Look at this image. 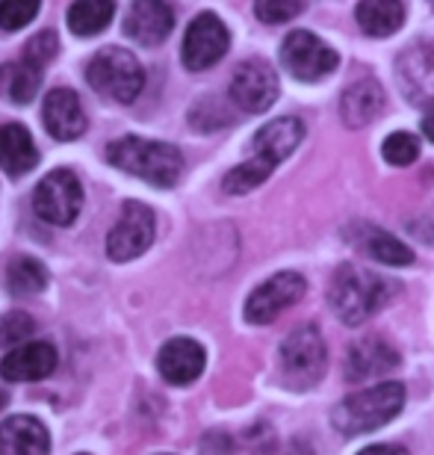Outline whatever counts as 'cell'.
I'll return each instance as SVG.
<instances>
[{
	"mask_svg": "<svg viewBox=\"0 0 434 455\" xmlns=\"http://www.w3.org/2000/svg\"><path fill=\"white\" fill-rule=\"evenodd\" d=\"M396 367H399V352H396L391 343H384L382 338H367L349 349L346 379L358 385V381L378 379Z\"/></svg>",
	"mask_w": 434,
	"mask_h": 455,
	"instance_id": "16",
	"label": "cell"
},
{
	"mask_svg": "<svg viewBox=\"0 0 434 455\" xmlns=\"http://www.w3.org/2000/svg\"><path fill=\"white\" fill-rule=\"evenodd\" d=\"M231 98L246 113H266L278 101V75L264 60H249L233 71Z\"/></svg>",
	"mask_w": 434,
	"mask_h": 455,
	"instance_id": "11",
	"label": "cell"
},
{
	"mask_svg": "<svg viewBox=\"0 0 434 455\" xmlns=\"http://www.w3.org/2000/svg\"><path fill=\"white\" fill-rule=\"evenodd\" d=\"M275 455H313V452H311V450H307V447H304V443H298V441H296V443H289V447H284V450H278Z\"/></svg>",
	"mask_w": 434,
	"mask_h": 455,
	"instance_id": "35",
	"label": "cell"
},
{
	"mask_svg": "<svg viewBox=\"0 0 434 455\" xmlns=\"http://www.w3.org/2000/svg\"><path fill=\"white\" fill-rule=\"evenodd\" d=\"M57 51H59V42H57V33H51V30H44L39 36H33L30 42H27V51H24V60L27 62H33V66H44L48 60L57 57Z\"/></svg>",
	"mask_w": 434,
	"mask_h": 455,
	"instance_id": "31",
	"label": "cell"
},
{
	"mask_svg": "<svg viewBox=\"0 0 434 455\" xmlns=\"http://www.w3.org/2000/svg\"><path fill=\"white\" fill-rule=\"evenodd\" d=\"M39 163V151L30 131L24 124H4L0 127V169L6 175H27Z\"/></svg>",
	"mask_w": 434,
	"mask_h": 455,
	"instance_id": "19",
	"label": "cell"
},
{
	"mask_svg": "<svg viewBox=\"0 0 434 455\" xmlns=\"http://www.w3.org/2000/svg\"><path fill=\"white\" fill-rule=\"evenodd\" d=\"M302 0H255V12L264 24H284L302 15Z\"/></svg>",
	"mask_w": 434,
	"mask_h": 455,
	"instance_id": "30",
	"label": "cell"
},
{
	"mask_svg": "<svg viewBox=\"0 0 434 455\" xmlns=\"http://www.w3.org/2000/svg\"><path fill=\"white\" fill-rule=\"evenodd\" d=\"M325 367H328V349H325L320 329L302 325V329H296L284 340L281 370L289 387H296V390L313 387L316 381L325 376Z\"/></svg>",
	"mask_w": 434,
	"mask_h": 455,
	"instance_id": "5",
	"label": "cell"
},
{
	"mask_svg": "<svg viewBox=\"0 0 434 455\" xmlns=\"http://www.w3.org/2000/svg\"><path fill=\"white\" fill-rule=\"evenodd\" d=\"M391 290H393L391 281L349 263V267H340V272L334 275L328 299H331L334 314L355 329V325L367 323L369 316H375L382 311L387 305V299H391Z\"/></svg>",
	"mask_w": 434,
	"mask_h": 455,
	"instance_id": "3",
	"label": "cell"
},
{
	"mask_svg": "<svg viewBox=\"0 0 434 455\" xmlns=\"http://www.w3.org/2000/svg\"><path fill=\"white\" fill-rule=\"evenodd\" d=\"M44 284H48V269H44L36 258H15L9 263L6 287L12 296H18V299L36 296V293H42Z\"/></svg>",
	"mask_w": 434,
	"mask_h": 455,
	"instance_id": "25",
	"label": "cell"
},
{
	"mask_svg": "<svg viewBox=\"0 0 434 455\" xmlns=\"http://www.w3.org/2000/svg\"><path fill=\"white\" fill-rule=\"evenodd\" d=\"M175 27V12L166 0H133L130 12L124 18V33L145 48L162 44Z\"/></svg>",
	"mask_w": 434,
	"mask_h": 455,
	"instance_id": "15",
	"label": "cell"
},
{
	"mask_svg": "<svg viewBox=\"0 0 434 455\" xmlns=\"http://www.w3.org/2000/svg\"><path fill=\"white\" fill-rule=\"evenodd\" d=\"M358 245L373 260L384 263V267H408V263H414V251L408 249V245H405L402 240H396L393 234L375 228V225H360Z\"/></svg>",
	"mask_w": 434,
	"mask_h": 455,
	"instance_id": "21",
	"label": "cell"
},
{
	"mask_svg": "<svg viewBox=\"0 0 434 455\" xmlns=\"http://www.w3.org/2000/svg\"><path fill=\"white\" fill-rule=\"evenodd\" d=\"M80 455H83V452H80Z\"/></svg>",
	"mask_w": 434,
	"mask_h": 455,
	"instance_id": "37",
	"label": "cell"
},
{
	"mask_svg": "<svg viewBox=\"0 0 434 455\" xmlns=\"http://www.w3.org/2000/svg\"><path fill=\"white\" fill-rule=\"evenodd\" d=\"M358 455H408V450H402V447H391V443H375V447L360 450Z\"/></svg>",
	"mask_w": 434,
	"mask_h": 455,
	"instance_id": "33",
	"label": "cell"
},
{
	"mask_svg": "<svg viewBox=\"0 0 434 455\" xmlns=\"http://www.w3.org/2000/svg\"><path fill=\"white\" fill-rule=\"evenodd\" d=\"M4 405H6V396H4V394H0V408H4Z\"/></svg>",
	"mask_w": 434,
	"mask_h": 455,
	"instance_id": "36",
	"label": "cell"
},
{
	"mask_svg": "<svg viewBox=\"0 0 434 455\" xmlns=\"http://www.w3.org/2000/svg\"><path fill=\"white\" fill-rule=\"evenodd\" d=\"M154 243V211L142 202H124L119 222L107 234V254L110 260H133L148 251Z\"/></svg>",
	"mask_w": 434,
	"mask_h": 455,
	"instance_id": "9",
	"label": "cell"
},
{
	"mask_svg": "<svg viewBox=\"0 0 434 455\" xmlns=\"http://www.w3.org/2000/svg\"><path fill=\"white\" fill-rule=\"evenodd\" d=\"M405 405V387L399 381H382L367 390L346 396L343 403L334 408V429L346 438L355 435H367L382 429L402 411Z\"/></svg>",
	"mask_w": 434,
	"mask_h": 455,
	"instance_id": "2",
	"label": "cell"
},
{
	"mask_svg": "<svg viewBox=\"0 0 434 455\" xmlns=\"http://www.w3.org/2000/svg\"><path fill=\"white\" fill-rule=\"evenodd\" d=\"M42 118H44L48 133L59 142H75L86 133L83 104H80L77 92H71V89H51V92L44 95Z\"/></svg>",
	"mask_w": 434,
	"mask_h": 455,
	"instance_id": "14",
	"label": "cell"
},
{
	"mask_svg": "<svg viewBox=\"0 0 434 455\" xmlns=\"http://www.w3.org/2000/svg\"><path fill=\"white\" fill-rule=\"evenodd\" d=\"M233 450V443L228 435H222V432H213V435H207L204 443H201V452L204 455H231Z\"/></svg>",
	"mask_w": 434,
	"mask_h": 455,
	"instance_id": "32",
	"label": "cell"
},
{
	"mask_svg": "<svg viewBox=\"0 0 434 455\" xmlns=\"http://www.w3.org/2000/svg\"><path fill=\"white\" fill-rule=\"evenodd\" d=\"M382 154L391 166H411L414 160L420 157V140L414 133H405V131H396L384 140L382 145Z\"/></svg>",
	"mask_w": 434,
	"mask_h": 455,
	"instance_id": "27",
	"label": "cell"
},
{
	"mask_svg": "<svg viewBox=\"0 0 434 455\" xmlns=\"http://www.w3.org/2000/svg\"><path fill=\"white\" fill-rule=\"evenodd\" d=\"M0 455H51V435L30 414L0 423Z\"/></svg>",
	"mask_w": 434,
	"mask_h": 455,
	"instance_id": "17",
	"label": "cell"
},
{
	"mask_svg": "<svg viewBox=\"0 0 434 455\" xmlns=\"http://www.w3.org/2000/svg\"><path fill=\"white\" fill-rule=\"evenodd\" d=\"M228 48H231V33L222 18L213 12H201L186 27L180 57H184V66L189 71H204L216 66L228 53Z\"/></svg>",
	"mask_w": 434,
	"mask_h": 455,
	"instance_id": "8",
	"label": "cell"
},
{
	"mask_svg": "<svg viewBox=\"0 0 434 455\" xmlns=\"http://www.w3.org/2000/svg\"><path fill=\"white\" fill-rule=\"evenodd\" d=\"M302 136H304V124L296 116H281L275 122H269L266 127H260L255 142H251V151H255V157L278 166V163H284L298 148Z\"/></svg>",
	"mask_w": 434,
	"mask_h": 455,
	"instance_id": "18",
	"label": "cell"
},
{
	"mask_svg": "<svg viewBox=\"0 0 434 455\" xmlns=\"http://www.w3.org/2000/svg\"><path fill=\"white\" fill-rule=\"evenodd\" d=\"M207 352L204 346L193 338H171L162 343L157 355V370L169 385H193V381L204 372Z\"/></svg>",
	"mask_w": 434,
	"mask_h": 455,
	"instance_id": "12",
	"label": "cell"
},
{
	"mask_svg": "<svg viewBox=\"0 0 434 455\" xmlns=\"http://www.w3.org/2000/svg\"><path fill=\"white\" fill-rule=\"evenodd\" d=\"M36 329L33 316L24 311H9L4 320H0V346H21L30 340V334Z\"/></svg>",
	"mask_w": 434,
	"mask_h": 455,
	"instance_id": "29",
	"label": "cell"
},
{
	"mask_svg": "<svg viewBox=\"0 0 434 455\" xmlns=\"http://www.w3.org/2000/svg\"><path fill=\"white\" fill-rule=\"evenodd\" d=\"M42 0H0V30H24L39 12Z\"/></svg>",
	"mask_w": 434,
	"mask_h": 455,
	"instance_id": "28",
	"label": "cell"
},
{
	"mask_svg": "<svg viewBox=\"0 0 434 455\" xmlns=\"http://www.w3.org/2000/svg\"><path fill=\"white\" fill-rule=\"evenodd\" d=\"M422 133H426L429 142H434V104L429 107V113L422 116Z\"/></svg>",
	"mask_w": 434,
	"mask_h": 455,
	"instance_id": "34",
	"label": "cell"
},
{
	"mask_svg": "<svg viewBox=\"0 0 434 455\" xmlns=\"http://www.w3.org/2000/svg\"><path fill=\"white\" fill-rule=\"evenodd\" d=\"M382 107H384L382 86H378V80L367 77V80L351 84L346 92H343L340 110H343V122H346L349 127H364L382 113Z\"/></svg>",
	"mask_w": 434,
	"mask_h": 455,
	"instance_id": "20",
	"label": "cell"
},
{
	"mask_svg": "<svg viewBox=\"0 0 434 455\" xmlns=\"http://www.w3.org/2000/svg\"><path fill=\"white\" fill-rule=\"evenodd\" d=\"M107 160L115 169L137 175L142 180H148L151 187H162V189L175 187L180 175H184V154L175 145L142 140V136H122V140L110 142Z\"/></svg>",
	"mask_w": 434,
	"mask_h": 455,
	"instance_id": "1",
	"label": "cell"
},
{
	"mask_svg": "<svg viewBox=\"0 0 434 455\" xmlns=\"http://www.w3.org/2000/svg\"><path fill=\"white\" fill-rule=\"evenodd\" d=\"M358 24L367 36L384 39V36H393L405 24V6L399 0H360Z\"/></svg>",
	"mask_w": 434,
	"mask_h": 455,
	"instance_id": "22",
	"label": "cell"
},
{
	"mask_svg": "<svg viewBox=\"0 0 434 455\" xmlns=\"http://www.w3.org/2000/svg\"><path fill=\"white\" fill-rule=\"evenodd\" d=\"M42 86V68L33 62H9L0 66V92L15 104H30Z\"/></svg>",
	"mask_w": 434,
	"mask_h": 455,
	"instance_id": "23",
	"label": "cell"
},
{
	"mask_svg": "<svg viewBox=\"0 0 434 455\" xmlns=\"http://www.w3.org/2000/svg\"><path fill=\"white\" fill-rule=\"evenodd\" d=\"M115 0H75L68 9V30L75 36H95L113 21Z\"/></svg>",
	"mask_w": 434,
	"mask_h": 455,
	"instance_id": "24",
	"label": "cell"
},
{
	"mask_svg": "<svg viewBox=\"0 0 434 455\" xmlns=\"http://www.w3.org/2000/svg\"><path fill=\"white\" fill-rule=\"evenodd\" d=\"M57 370V349L48 340H27L6 352L0 361V376L6 381H39Z\"/></svg>",
	"mask_w": 434,
	"mask_h": 455,
	"instance_id": "13",
	"label": "cell"
},
{
	"mask_svg": "<svg viewBox=\"0 0 434 455\" xmlns=\"http://www.w3.org/2000/svg\"><path fill=\"white\" fill-rule=\"evenodd\" d=\"M275 166L272 163H266V160H260V157H251L246 160L242 166L237 169H231L228 175H225V193H231V196H246L251 193V189H257L264 180L272 175Z\"/></svg>",
	"mask_w": 434,
	"mask_h": 455,
	"instance_id": "26",
	"label": "cell"
},
{
	"mask_svg": "<svg viewBox=\"0 0 434 455\" xmlns=\"http://www.w3.org/2000/svg\"><path fill=\"white\" fill-rule=\"evenodd\" d=\"M304 278L298 272H278L269 281H264L246 302V320L255 325H266L278 320L287 307H293L304 296Z\"/></svg>",
	"mask_w": 434,
	"mask_h": 455,
	"instance_id": "10",
	"label": "cell"
},
{
	"mask_svg": "<svg viewBox=\"0 0 434 455\" xmlns=\"http://www.w3.org/2000/svg\"><path fill=\"white\" fill-rule=\"evenodd\" d=\"M281 62L296 80L313 84V80H322L325 75H331L340 60H337V51H334L331 44H325L320 36H313L307 30H296V33H289L281 44Z\"/></svg>",
	"mask_w": 434,
	"mask_h": 455,
	"instance_id": "7",
	"label": "cell"
},
{
	"mask_svg": "<svg viewBox=\"0 0 434 455\" xmlns=\"http://www.w3.org/2000/svg\"><path fill=\"white\" fill-rule=\"evenodd\" d=\"M33 207L44 222L71 225L83 207V187L71 169H53L33 193Z\"/></svg>",
	"mask_w": 434,
	"mask_h": 455,
	"instance_id": "6",
	"label": "cell"
},
{
	"mask_svg": "<svg viewBox=\"0 0 434 455\" xmlns=\"http://www.w3.org/2000/svg\"><path fill=\"white\" fill-rule=\"evenodd\" d=\"M89 86L95 89L101 98L110 101L130 104L137 101V95L145 86V68L139 66V60L124 48H104L98 51L92 62L86 68Z\"/></svg>",
	"mask_w": 434,
	"mask_h": 455,
	"instance_id": "4",
	"label": "cell"
}]
</instances>
